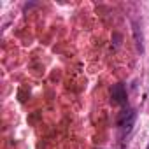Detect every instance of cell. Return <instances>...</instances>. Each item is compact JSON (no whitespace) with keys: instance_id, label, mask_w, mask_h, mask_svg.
Returning <instances> with one entry per match:
<instances>
[{"instance_id":"obj_2","label":"cell","mask_w":149,"mask_h":149,"mask_svg":"<svg viewBox=\"0 0 149 149\" xmlns=\"http://www.w3.org/2000/svg\"><path fill=\"white\" fill-rule=\"evenodd\" d=\"M111 98H112V102H114L116 105H125V104H126V100H128L125 84H121V83L114 84V86L111 88Z\"/></svg>"},{"instance_id":"obj_1","label":"cell","mask_w":149,"mask_h":149,"mask_svg":"<svg viewBox=\"0 0 149 149\" xmlns=\"http://www.w3.org/2000/svg\"><path fill=\"white\" fill-rule=\"evenodd\" d=\"M135 121H137V111L135 109H125L118 118V128L121 130V133H130Z\"/></svg>"}]
</instances>
